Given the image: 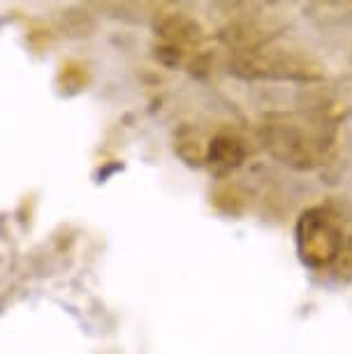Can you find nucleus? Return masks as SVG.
I'll return each mask as SVG.
<instances>
[{"label":"nucleus","instance_id":"f257e3e1","mask_svg":"<svg viewBox=\"0 0 352 354\" xmlns=\"http://www.w3.org/2000/svg\"><path fill=\"white\" fill-rule=\"evenodd\" d=\"M255 139L262 151L292 171H317L327 165L334 132L324 113L267 111L255 123Z\"/></svg>","mask_w":352,"mask_h":354},{"label":"nucleus","instance_id":"f03ea898","mask_svg":"<svg viewBox=\"0 0 352 354\" xmlns=\"http://www.w3.org/2000/svg\"><path fill=\"white\" fill-rule=\"evenodd\" d=\"M230 72L246 82H290V84H317L327 77L324 65L313 53L267 42L255 49L232 53Z\"/></svg>","mask_w":352,"mask_h":354},{"label":"nucleus","instance_id":"7ed1b4c3","mask_svg":"<svg viewBox=\"0 0 352 354\" xmlns=\"http://www.w3.org/2000/svg\"><path fill=\"white\" fill-rule=\"evenodd\" d=\"M295 248L311 271H324L338 262L345 248L343 218L327 202L306 206L295 223Z\"/></svg>","mask_w":352,"mask_h":354},{"label":"nucleus","instance_id":"20e7f679","mask_svg":"<svg viewBox=\"0 0 352 354\" xmlns=\"http://www.w3.org/2000/svg\"><path fill=\"white\" fill-rule=\"evenodd\" d=\"M154 44L151 56L165 70H181L195 53L204 49V26L199 24L195 15L178 8L158 10L154 21Z\"/></svg>","mask_w":352,"mask_h":354},{"label":"nucleus","instance_id":"39448f33","mask_svg":"<svg viewBox=\"0 0 352 354\" xmlns=\"http://www.w3.org/2000/svg\"><path fill=\"white\" fill-rule=\"evenodd\" d=\"M248 160V144L237 130L221 128L207 139V156L204 167L218 178H225L237 169H241Z\"/></svg>","mask_w":352,"mask_h":354},{"label":"nucleus","instance_id":"423d86ee","mask_svg":"<svg viewBox=\"0 0 352 354\" xmlns=\"http://www.w3.org/2000/svg\"><path fill=\"white\" fill-rule=\"evenodd\" d=\"M172 151L185 167L199 169L207 156V139L195 123H178L172 132Z\"/></svg>","mask_w":352,"mask_h":354},{"label":"nucleus","instance_id":"0eeeda50","mask_svg":"<svg viewBox=\"0 0 352 354\" xmlns=\"http://www.w3.org/2000/svg\"><path fill=\"white\" fill-rule=\"evenodd\" d=\"M89 82H91V72L79 61H68L58 70V86H61L65 93L82 91L84 86H89Z\"/></svg>","mask_w":352,"mask_h":354}]
</instances>
